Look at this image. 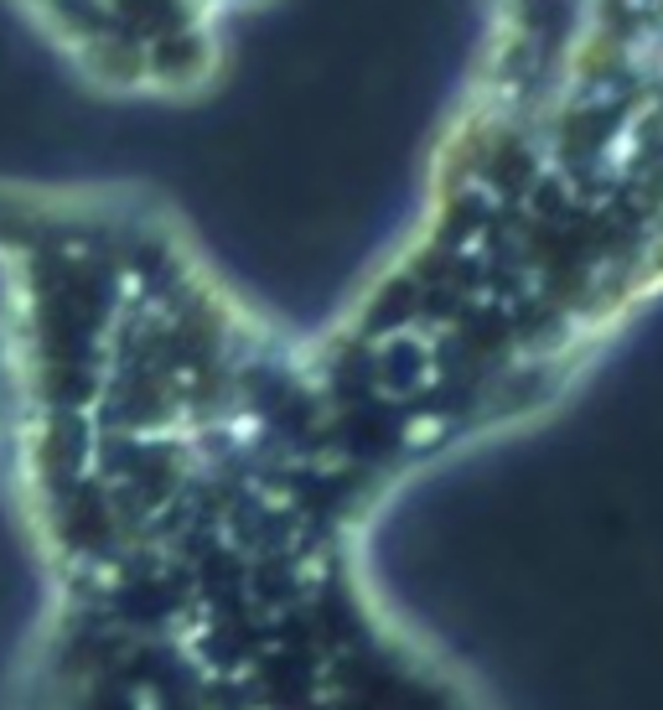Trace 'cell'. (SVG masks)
I'll return each instance as SVG.
<instances>
[{
  "mask_svg": "<svg viewBox=\"0 0 663 710\" xmlns=\"http://www.w3.org/2000/svg\"><path fill=\"white\" fill-rule=\"evenodd\" d=\"M663 312V0H477L410 208L306 327L369 498L566 410Z\"/></svg>",
  "mask_w": 663,
  "mask_h": 710,
  "instance_id": "7a4b0ae2",
  "label": "cell"
},
{
  "mask_svg": "<svg viewBox=\"0 0 663 710\" xmlns=\"http://www.w3.org/2000/svg\"><path fill=\"white\" fill-rule=\"evenodd\" d=\"M5 710H503L399 607L306 327L140 182L0 177Z\"/></svg>",
  "mask_w": 663,
  "mask_h": 710,
  "instance_id": "6da1fadb",
  "label": "cell"
},
{
  "mask_svg": "<svg viewBox=\"0 0 663 710\" xmlns=\"http://www.w3.org/2000/svg\"><path fill=\"white\" fill-rule=\"evenodd\" d=\"M83 94L193 109L229 83L239 32L275 0H5Z\"/></svg>",
  "mask_w": 663,
  "mask_h": 710,
  "instance_id": "3957f363",
  "label": "cell"
}]
</instances>
